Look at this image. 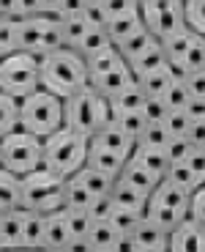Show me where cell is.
<instances>
[{
	"label": "cell",
	"mask_w": 205,
	"mask_h": 252,
	"mask_svg": "<svg viewBox=\"0 0 205 252\" xmlns=\"http://www.w3.org/2000/svg\"><path fill=\"white\" fill-rule=\"evenodd\" d=\"M85 85H90V71H88V61L77 50L60 47L41 55V88L66 99Z\"/></svg>",
	"instance_id": "6da1fadb"
},
{
	"label": "cell",
	"mask_w": 205,
	"mask_h": 252,
	"mask_svg": "<svg viewBox=\"0 0 205 252\" xmlns=\"http://www.w3.org/2000/svg\"><path fill=\"white\" fill-rule=\"evenodd\" d=\"M90 137L77 129L60 126L50 137H44V167L60 178H71L88 164Z\"/></svg>",
	"instance_id": "7a4b0ae2"
},
{
	"label": "cell",
	"mask_w": 205,
	"mask_h": 252,
	"mask_svg": "<svg viewBox=\"0 0 205 252\" xmlns=\"http://www.w3.org/2000/svg\"><path fill=\"white\" fill-rule=\"evenodd\" d=\"M110 118V99L101 96L93 85H85V88L74 91L71 96L63 99V126L77 129L88 137H93L96 129H101Z\"/></svg>",
	"instance_id": "3957f363"
},
{
	"label": "cell",
	"mask_w": 205,
	"mask_h": 252,
	"mask_svg": "<svg viewBox=\"0 0 205 252\" xmlns=\"http://www.w3.org/2000/svg\"><path fill=\"white\" fill-rule=\"evenodd\" d=\"M19 126L38 137H50L63 126V99L47 88H36L33 94L19 99Z\"/></svg>",
	"instance_id": "277c9868"
},
{
	"label": "cell",
	"mask_w": 205,
	"mask_h": 252,
	"mask_svg": "<svg viewBox=\"0 0 205 252\" xmlns=\"http://www.w3.org/2000/svg\"><path fill=\"white\" fill-rule=\"evenodd\" d=\"M0 167L11 170L19 178L44 167V137L28 132L22 126L3 134L0 137Z\"/></svg>",
	"instance_id": "5b68a950"
},
{
	"label": "cell",
	"mask_w": 205,
	"mask_h": 252,
	"mask_svg": "<svg viewBox=\"0 0 205 252\" xmlns=\"http://www.w3.org/2000/svg\"><path fill=\"white\" fill-rule=\"evenodd\" d=\"M17 22V47L33 55H47L60 47H66L60 31V19L52 14H36V17H22Z\"/></svg>",
	"instance_id": "8992f818"
},
{
	"label": "cell",
	"mask_w": 205,
	"mask_h": 252,
	"mask_svg": "<svg viewBox=\"0 0 205 252\" xmlns=\"http://www.w3.org/2000/svg\"><path fill=\"white\" fill-rule=\"evenodd\" d=\"M189 203H192V192L189 189L173 184L170 178H162L156 184V189L148 195L145 217H150L153 222L173 230L178 222H183L189 217Z\"/></svg>",
	"instance_id": "52a82bcc"
},
{
	"label": "cell",
	"mask_w": 205,
	"mask_h": 252,
	"mask_svg": "<svg viewBox=\"0 0 205 252\" xmlns=\"http://www.w3.org/2000/svg\"><path fill=\"white\" fill-rule=\"evenodd\" d=\"M63 189H66V178L55 176L47 167H38L22 176V208L38 211V214H52L63 208Z\"/></svg>",
	"instance_id": "ba28073f"
},
{
	"label": "cell",
	"mask_w": 205,
	"mask_h": 252,
	"mask_svg": "<svg viewBox=\"0 0 205 252\" xmlns=\"http://www.w3.org/2000/svg\"><path fill=\"white\" fill-rule=\"evenodd\" d=\"M0 85L17 99L41 88V58L25 50H14L11 55L0 58Z\"/></svg>",
	"instance_id": "9c48e42d"
},
{
	"label": "cell",
	"mask_w": 205,
	"mask_h": 252,
	"mask_svg": "<svg viewBox=\"0 0 205 252\" xmlns=\"http://www.w3.org/2000/svg\"><path fill=\"white\" fill-rule=\"evenodd\" d=\"M164 58L178 74H189L205 66V36L194 33L192 28H180L178 33L162 38Z\"/></svg>",
	"instance_id": "30bf717a"
},
{
	"label": "cell",
	"mask_w": 205,
	"mask_h": 252,
	"mask_svg": "<svg viewBox=\"0 0 205 252\" xmlns=\"http://www.w3.org/2000/svg\"><path fill=\"white\" fill-rule=\"evenodd\" d=\"M140 17H143V25L159 41L178 33L180 28H186L183 0H143L140 3Z\"/></svg>",
	"instance_id": "8fae6325"
},
{
	"label": "cell",
	"mask_w": 205,
	"mask_h": 252,
	"mask_svg": "<svg viewBox=\"0 0 205 252\" xmlns=\"http://www.w3.org/2000/svg\"><path fill=\"white\" fill-rule=\"evenodd\" d=\"M123 250H137V252H167L170 250V230L150 217H143L123 236Z\"/></svg>",
	"instance_id": "7c38bea8"
},
{
	"label": "cell",
	"mask_w": 205,
	"mask_h": 252,
	"mask_svg": "<svg viewBox=\"0 0 205 252\" xmlns=\"http://www.w3.org/2000/svg\"><path fill=\"white\" fill-rule=\"evenodd\" d=\"M90 145H99V148L115 151V154H120V157L129 159L131 154H134V148H137V140L131 137L115 118H110L101 129H96V134L90 137Z\"/></svg>",
	"instance_id": "4fadbf2b"
},
{
	"label": "cell",
	"mask_w": 205,
	"mask_h": 252,
	"mask_svg": "<svg viewBox=\"0 0 205 252\" xmlns=\"http://www.w3.org/2000/svg\"><path fill=\"white\" fill-rule=\"evenodd\" d=\"M80 250H93V252L123 250V233L118 230V225L112 220H96L93 227L88 230V236L82 239Z\"/></svg>",
	"instance_id": "5bb4252c"
},
{
	"label": "cell",
	"mask_w": 205,
	"mask_h": 252,
	"mask_svg": "<svg viewBox=\"0 0 205 252\" xmlns=\"http://www.w3.org/2000/svg\"><path fill=\"white\" fill-rule=\"evenodd\" d=\"M170 252H205V225L186 217L170 230Z\"/></svg>",
	"instance_id": "9a60e30c"
},
{
	"label": "cell",
	"mask_w": 205,
	"mask_h": 252,
	"mask_svg": "<svg viewBox=\"0 0 205 252\" xmlns=\"http://www.w3.org/2000/svg\"><path fill=\"white\" fill-rule=\"evenodd\" d=\"M41 250H52V252H66V250H77L74 236H71V227H68V220L63 214V208L47 214V222H44V244Z\"/></svg>",
	"instance_id": "2e32d148"
},
{
	"label": "cell",
	"mask_w": 205,
	"mask_h": 252,
	"mask_svg": "<svg viewBox=\"0 0 205 252\" xmlns=\"http://www.w3.org/2000/svg\"><path fill=\"white\" fill-rule=\"evenodd\" d=\"M131 82H137V77H134V71H131V66L126 61H120L118 66H112V69L101 71V74L90 77V85H93L101 96H107V99H112L115 94L129 88Z\"/></svg>",
	"instance_id": "e0dca14e"
},
{
	"label": "cell",
	"mask_w": 205,
	"mask_h": 252,
	"mask_svg": "<svg viewBox=\"0 0 205 252\" xmlns=\"http://www.w3.org/2000/svg\"><path fill=\"white\" fill-rule=\"evenodd\" d=\"M28 208L17 206L11 211L0 214V236H3V250H22V230H25Z\"/></svg>",
	"instance_id": "ac0fdd59"
},
{
	"label": "cell",
	"mask_w": 205,
	"mask_h": 252,
	"mask_svg": "<svg viewBox=\"0 0 205 252\" xmlns=\"http://www.w3.org/2000/svg\"><path fill=\"white\" fill-rule=\"evenodd\" d=\"M107 33H110L112 44L118 47L120 41H126V38L131 36V33H137L143 25V17H140V8H134V11H126V14H118V17H110L107 19Z\"/></svg>",
	"instance_id": "d6986e66"
},
{
	"label": "cell",
	"mask_w": 205,
	"mask_h": 252,
	"mask_svg": "<svg viewBox=\"0 0 205 252\" xmlns=\"http://www.w3.org/2000/svg\"><path fill=\"white\" fill-rule=\"evenodd\" d=\"M131 159L134 162H140L143 167H148L153 176H159V178H164L167 176V170H170V154H167V148H148V145H137L134 148V154H131Z\"/></svg>",
	"instance_id": "ffe728a7"
},
{
	"label": "cell",
	"mask_w": 205,
	"mask_h": 252,
	"mask_svg": "<svg viewBox=\"0 0 205 252\" xmlns=\"http://www.w3.org/2000/svg\"><path fill=\"white\" fill-rule=\"evenodd\" d=\"M74 178H77V181H80L82 187H85V189H88V192H90L93 197L110 195V192H112V187H115V181H118L115 176L96 170V167H90V164H85L82 170H77V173H74Z\"/></svg>",
	"instance_id": "44dd1931"
},
{
	"label": "cell",
	"mask_w": 205,
	"mask_h": 252,
	"mask_svg": "<svg viewBox=\"0 0 205 252\" xmlns=\"http://www.w3.org/2000/svg\"><path fill=\"white\" fill-rule=\"evenodd\" d=\"M145 99H148V94L143 91V85H140V82H131L129 88H123L120 94H115L110 99V110H112V115L137 113V110L145 107Z\"/></svg>",
	"instance_id": "7402d4cb"
},
{
	"label": "cell",
	"mask_w": 205,
	"mask_h": 252,
	"mask_svg": "<svg viewBox=\"0 0 205 252\" xmlns=\"http://www.w3.org/2000/svg\"><path fill=\"white\" fill-rule=\"evenodd\" d=\"M118 178H123L126 184H131L134 189H140V192H145V195H150V192L156 189V184L162 181L159 176H153L148 167H143V164L134 162L131 157H129V162L123 164V170H120Z\"/></svg>",
	"instance_id": "603a6c76"
},
{
	"label": "cell",
	"mask_w": 205,
	"mask_h": 252,
	"mask_svg": "<svg viewBox=\"0 0 205 252\" xmlns=\"http://www.w3.org/2000/svg\"><path fill=\"white\" fill-rule=\"evenodd\" d=\"M22 206V178L0 167V214Z\"/></svg>",
	"instance_id": "cb8c5ba5"
},
{
	"label": "cell",
	"mask_w": 205,
	"mask_h": 252,
	"mask_svg": "<svg viewBox=\"0 0 205 252\" xmlns=\"http://www.w3.org/2000/svg\"><path fill=\"white\" fill-rule=\"evenodd\" d=\"M60 31H63V41H66V47H71V50H77L80 47V41L85 38V33L90 31V22H88L85 11L80 14H60Z\"/></svg>",
	"instance_id": "d4e9b609"
},
{
	"label": "cell",
	"mask_w": 205,
	"mask_h": 252,
	"mask_svg": "<svg viewBox=\"0 0 205 252\" xmlns=\"http://www.w3.org/2000/svg\"><path fill=\"white\" fill-rule=\"evenodd\" d=\"M126 162H129L126 157H120V154H115V151H107V148H99V145H90V151H88V164H90V167H96V170H101V173H110V176H115V178L120 176Z\"/></svg>",
	"instance_id": "484cf974"
},
{
	"label": "cell",
	"mask_w": 205,
	"mask_h": 252,
	"mask_svg": "<svg viewBox=\"0 0 205 252\" xmlns=\"http://www.w3.org/2000/svg\"><path fill=\"white\" fill-rule=\"evenodd\" d=\"M63 214H66L71 236H74V244H77V250H80L82 239L88 236V230H90L93 222H96L93 214H90V208H85V206H63Z\"/></svg>",
	"instance_id": "4316f807"
},
{
	"label": "cell",
	"mask_w": 205,
	"mask_h": 252,
	"mask_svg": "<svg viewBox=\"0 0 205 252\" xmlns=\"http://www.w3.org/2000/svg\"><path fill=\"white\" fill-rule=\"evenodd\" d=\"M162 63H167V58H164L162 41L156 38L153 44H148L137 58H131L129 66H131V71H134V77H143V74H148V71H153L156 66H162Z\"/></svg>",
	"instance_id": "83f0119b"
},
{
	"label": "cell",
	"mask_w": 205,
	"mask_h": 252,
	"mask_svg": "<svg viewBox=\"0 0 205 252\" xmlns=\"http://www.w3.org/2000/svg\"><path fill=\"white\" fill-rule=\"evenodd\" d=\"M112 200L118 203V206H123V208L140 211V214H145V206H148V195L140 192V189H134L131 184H126L123 178H118L115 187H112Z\"/></svg>",
	"instance_id": "f1b7e54d"
},
{
	"label": "cell",
	"mask_w": 205,
	"mask_h": 252,
	"mask_svg": "<svg viewBox=\"0 0 205 252\" xmlns=\"http://www.w3.org/2000/svg\"><path fill=\"white\" fill-rule=\"evenodd\" d=\"M175 74H178V71H175L170 63H162V66H156L153 71H148V74H143V77H137V82L143 85V91L148 96H162L164 88L173 82Z\"/></svg>",
	"instance_id": "f546056e"
},
{
	"label": "cell",
	"mask_w": 205,
	"mask_h": 252,
	"mask_svg": "<svg viewBox=\"0 0 205 252\" xmlns=\"http://www.w3.org/2000/svg\"><path fill=\"white\" fill-rule=\"evenodd\" d=\"M192 99L194 96H192V91H189L183 74H175L173 82H170L167 88H164V94H162V101L167 104V110H189Z\"/></svg>",
	"instance_id": "4dcf8cb0"
},
{
	"label": "cell",
	"mask_w": 205,
	"mask_h": 252,
	"mask_svg": "<svg viewBox=\"0 0 205 252\" xmlns=\"http://www.w3.org/2000/svg\"><path fill=\"white\" fill-rule=\"evenodd\" d=\"M19 129V99L0 85V137Z\"/></svg>",
	"instance_id": "1f68e13d"
},
{
	"label": "cell",
	"mask_w": 205,
	"mask_h": 252,
	"mask_svg": "<svg viewBox=\"0 0 205 252\" xmlns=\"http://www.w3.org/2000/svg\"><path fill=\"white\" fill-rule=\"evenodd\" d=\"M44 222H47V214L28 211L25 230H22V250H41V244H44Z\"/></svg>",
	"instance_id": "d6a6232c"
},
{
	"label": "cell",
	"mask_w": 205,
	"mask_h": 252,
	"mask_svg": "<svg viewBox=\"0 0 205 252\" xmlns=\"http://www.w3.org/2000/svg\"><path fill=\"white\" fill-rule=\"evenodd\" d=\"M170 132L167 126H164V118L162 121H148L145 124V129L140 132V137H137V145H148V148H167L170 145Z\"/></svg>",
	"instance_id": "836d02e7"
},
{
	"label": "cell",
	"mask_w": 205,
	"mask_h": 252,
	"mask_svg": "<svg viewBox=\"0 0 205 252\" xmlns=\"http://www.w3.org/2000/svg\"><path fill=\"white\" fill-rule=\"evenodd\" d=\"M107 47H112V38L110 33H107V28H90V31L85 33V38L80 41V47H77V52H80L82 58H93L96 52L107 50Z\"/></svg>",
	"instance_id": "e575fe53"
},
{
	"label": "cell",
	"mask_w": 205,
	"mask_h": 252,
	"mask_svg": "<svg viewBox=\"0 0 205 252\" xmlns=\"http://www.w3.org/2000/svg\"><path fill=\"white\" fill-rule=\"evenodd\" d=\"M164 178H170L173 184H178V187L189 189V192H194V189L203 184V181L197 178V173L189 167L186 159H173V162H170V170H167V176H164Z\"/></svg>",
	"instance_id": "d590c367"
},
{
	"label": "cell",
	"mask_w": 205,
	"mask_h": 252,
	"mask_svg": "<svg viewBox=\"0 0 205 252\" xmlns=\"http://www.w3.org/2000/svg\"><path fill=\"white\" fill-rule=\"evenodd\" d=\"M153 41H156L153 33H150L148 28H140V31L131 33V36L126 38V41H120V44H118V52L126 58V63H129L131 58H137V55H140V52H143L148 44H153Z\"/></svg>",
	"instance_id": "8d00e7d4"
},
{
	"label": "cell",
	"mask_w": 205,
	"mask_h": 252,
	"mask_svg": "<svg viewBox=\"0 0 205 252\" xmlns=\"http://www.w3.org/2000/svg\"><path fill=\"white\" fill-rule=\"evenodd\" d=\"M85 61H88V71H90V77H96V74H101V71L112 69V66H118V63L126 61V58L118 52V47L112 44V47H107V50L96 52L93 58H85Z\"/></svg>",
	"instance_id": "74e56055"
},
{
	"label": "cell",
	"mask_w": 205,
	"mask_h": 252,
	"mask_svg": "<svg viewBox=\"0 0 205 252\" xmlns=\"http://www.w3.org/2000/svg\"><path fill=\"white\" fill-rule=\"evenodd\" d=\"M96 197L88 192L85 187H82L80 181H77L74 176L66 178V189H63V206H85L90 208V203H93Z\"/></svg>",
	"instance_id": "f35d334b"
},
{
	"label": "cell",
	"mask_w": 205,
	"mask_h": 252,
	"mask_svg": "<svg viewBox=\"0 0 205 252\" xmlns=\"http://www.w3.org/2000/svg\"><path fill=\"white\" fill-rule=\"evenodd\" d=\"M192 113L189 110H167L164 126H167L170 137H189V126H192Z\"/></svg>",
	"instance_id": "ab89813d"
},
{
	"label": "cell",
	"mask_w": 205,
	"mask_h": 252,
	"mask_svg": "<svg viewBox=\"0 0 205 252\" xmlns=\"http://www.w3.org/2000/svg\"><path fill=\"white\" fill-rule=\"evenodd\" d=\"M183 17H186V28L205 36V0H183Z\"/></svg>",
	"instance_id": "60d3db41"
},
{
	"label": "cell",
	"mask_w": 205,
	"mask_h": 252,
	"mask_svg": "<svg viewBox=\"0 0 205 252\" xmlns=\"http://www.w3.org/2000/svg\"><path fill=\"white\" fill-rule=\"evenodd\" d=\"M17 47V22L8 17H0V58L11 55Z\"/></svg>",
	"instance_id": "b9f144b4"
},
{
	"label": "cell",
	"mask_w": 205,
	"mask_h": 252,
	"mask_svg": "<svg viewBox=\"0 0 205 252\" xmlns=\"http://www.w3.org/2000/svg\"><path fill=\"white\" fill-rule=\"evenodd\" d=\"M112 118L118 121L120 126H123L126 132L131 134V137H140V132L145 129V124H148V118H145L143 110H137V113H120V115H112Z\"/></svg>",
	"instance_id": "7bdbcfd3"
},
{
	"label": "cell",
	"mask_w": 205,
	"mask_h": 252,
	"mask_svg": "<svg viewBox=\"0 0 205 252\" xmlns=\"http://www.w3.org/2000/svg\"><path fill=\"white\" fill-rule=\"evenodd\" d=\"M143 217H145V214H140V211H131V208L115 206V211H112V217H110V220L115 222V225H118V230H120V233L126 236V233H129V230H131V227L137 225V222L143 220Z\"/></svg>",
	"instance_id": "ee69618b"
},
{
	"label": "cell",
	"mask_w": 205,
	"mask_h": 252,
	"mask_svg": "<svg viewBox=\"0 0 205 252\" xmlns=\"http://www.w3.org/2000/svg\"><path fill=\"white\" fill-rule=\"evenodd\" d=\"M189 217L205 225V181L192 192V203H189Z\"/></svg>",
	"instance_id": "f6af8a7d"
},
{
	"label": "cell",
	"mask_w": 205,
	"mask_h": 252,
	"mask_svg": "<svg viewBox=\"0 0 205 252\" xmlns=\"http://www.w3.org/2000/svg\"><path fill=\"white\" fill-rule=\"evenodd\" d=\"M115 206H118V203L112 200V192H110V195H101L90 203V214H93V220H110Z\"/></svg>",
	"instance_id": "bcb514c9"
},
{
	"label": "cell",
	"mask_w": 205,
	"mask_h": 252,
	"mask_svg": "<svg viewBox=\"0 0 205 252\" xmlns=\"http://www.w3.org/2000/svg\"><path fill=\"white\" fill-rule=\"evenodd\" d=\"M183 80H186L189 91H192L194 99H203L205 101V66L197 71H189V74H183Z\"/></svg>",
	"instance_id": "7dc6e473"
},
{
	"label": "cell",
	"mask_w": 205,
	"mask_h": 252,
	"mask_svg": "<svg viewBox=\"0 0 205 252\" xmlns=\"http://www.w3.org/2000/svg\"><path fill=\"white\" fill-rule=\"evenodd\" d=\"M101 6L107 11V19H110V17H118V14L134 11V8H140V3L137 0H101Z\"/></svg>",
	"instance_id": "c3c4849f"
},
{
	"label": "cell",
	"mask_w": 205,
	"mask_h": 252,
	"mask_svg": "<svg viewBox=\"0 0 205 252\" xmlns=\"http://www.w3.org/2000/svg\"><path fill=\"white\" fill-rule=\"evenodd\" d=\"M36 14H41V0H19L17 19H22V17H36Z\"/></svg>",
	"instance_id": "681fc988"
},
{
	"label": "cell",
	"mask_w": 205,
	"mask_h": 252,
	"mask_svg": "<svg viewBox=\"0 0 205 252\" xmlns=\"http://www.w3.org/2000/svg\"><path fill=\"white\" fill-rule=\"evenodd\" d=\"M88 0H60V8H58V17L60 14H80L85 11Z\"/></svg>",
	"instance_id": "f907efd6"
},
{
	"label": "cell",
	"mask_w": 205,
	"mask_h": 252,
	"mask_svg": "<svg viewBox=\"0 0 205 252\" xmlns=\"http://www.w3.org/2000/svg\"><path fill=\"white\" fill-rule=\"evenodd\" d=\"M17 8H19V0H0V17L17 19Z\"/></svg>",
	"instance_id": "816d5d0a"
},
{
	"label": "cell",
	"mask_w": 205,
	"mask_h": 252,
	"mask_svg": "<svg viewBox=\"0 0 205 252\" xmlns=\"http://www.w3.org/2000/svg\"><path fill=\"white\" fill-rule=\"evenodd\" d=\"M58 8H60V0H41V14L58 17Z\"/></svg>",
	"instance_id": "f5cc1de1"
},
{
	"label": "cell",
	"mask_w": 205,
	"mask_h": 252,
	"mask_svg": "<svg viewBox=\"0 0 205 252\" xmlns=\"http://www.w3.org/2000/svg\"><path fill=\"white\" fill-rule=\"evenodd\" d=\"M88 3H101V0H88Z\"/></svg>",
	"instance_id": "db71d44e"
},
{
	"label": "cell",
	"mask_w": 205,
	"mask_h": 252,
	"mask_svg": "<svg viewBox=\"0 0 205 252\" xmlns=\"http://www.w3.org/2000/svg\"><path fill=\"white\" fill-rule=\"evenodd\" d=\"M0 250H3V236H0Z\"/></svg>",
	"instance_id": "11a10c76"
},
{
	"label": "cell",
	"mask_w": 205,
	"mask_h": 252,
	"mask_svg": "<svg viewBox=\"0 0 205 252\" xmlns=\"http://www.w3.org/2000/svg\"><path fill=\"white\" fill-rule=\"evenodd\" d=\"M137 3H143V0H137Z\"/></svg>",
	"instance_id": "9f6ffc18"
}]
</instances>
